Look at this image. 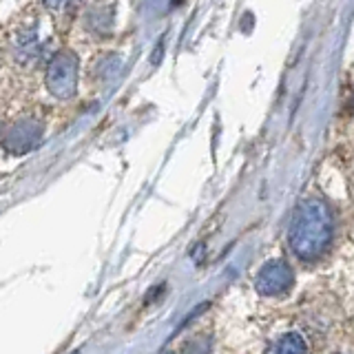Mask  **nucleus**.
<instances>
[{
	"instance_id": "nucleus-1",
	"label": "nucleus",
	"mask_w": 354,
	"mask_h": 354,
	"mask_svg": "<svg viewBox=\"0 0 354 354\" xmlns=\"http://www.w3.org/2000/svg\"><path fill=\"white\" fill-rule=\"evenodd\" d=\"M332 239H335V213L326 199L308 197L297 206L288 243L290 250L301 261H315L326 254Z\"/></svg>"
},
{
	"instance_id": "nucleus-3",
	"label": "nucleus",
	"mask_w": 354,
	"mask_h": 354,
	"mask_svg": "<svg viewBox=\"0 0 354 354\" xmlns=\"http://www.w3.org/2000/svg\"><path fill=\"white\" fill-rule=\"evenodd\" d=\"M268 354H308V341L299 332H288L272 343Z\"/></svg>"
},
{
	"instance_id": "nucleus-2",
	"label": "nucleus",
	"mask_w": 354,
	"mask_h": 354,
	"mask_svg": "<svg viewBox=\"0 0 354 354\" xmlns=\"http://www.w3.org/2000/svg\"><path fill=\"white\" fill-rule=\"evenodd\" d=\"M292 281H295L292 268L286 261L277 259V261L266 263L261 268L257 277V290L266 297H277L290 290Z\"/></svg>"
}]
</instances>
